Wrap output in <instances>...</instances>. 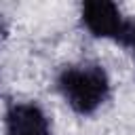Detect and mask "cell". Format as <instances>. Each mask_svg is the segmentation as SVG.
Masks as SVG:
<instances>
[{"label":"cell","mask_w":135,"mask_h":135,"mask_svg":"<svg viewBox=\"0 0 135 135\" xmlns=\"http://www.w3.org/2000/svg\"><path fill=\"white\" fill-rule=\"evenodd\" d=\"M4 135H51L49 116L34 101H11L4 112Z\"/></svg>","instance_id":"cell-3"},{"label":"cell","mask_w":135,"mask_h":135,"mask_svg":"<svg viewBox=\"0 0 135 135\" xmlns=\"http://www.w3.org/2000/svg\"><path fill=\"white\" fill-rule=\"evenodd\" d=\"M124 49H129V51L133 53V57H135V21H133V25H131V34H129V40H127Z\"/></svg>","instance_id":"cell-4"},{"label":"cell","mask_w":135,"mask_h":135,"mask_svg":"<svg viewBox=\"0 0 135 135\" xmlns=\"http://www.w3.org/2000/svg\"><path fill=\"white\" fill-rule=\"evenodd\" d=\"M57 91L61 99L78 116H93L112 93V82L103 65L80 61L63 65L57 74Z\"/></svg>","instance_id":"cell-1"},{"label":"cell","mask_w":135,"mask_h":135,"mask_svg":"<svg viewBox=\"0 0 135 135\" xmlns=\"http://www.w3.org/2000/svg\"><path fill=\"white\" fill-rule=\"evenodd\" d=\"M80 23L93 38L110 40L120 46L127 44L131 25H133V21H129L122 15L118 4L108 2V0L82 2L80 4Z\"/></svg>","instance_id":"cell-2"},{"label":"cell","mask_w":135,"mask_h":135,"mask_svg":"<svg viewBox=\"0 0 135 135\" xmlns=\"http://www.w3.org/2000/svg\"><path fill=\"white\" fill-rule=\"evenodd\" d=\"M2 32H4V23H2V19H0V36H2Z\"/></svg>","instance_id":"cell-5"}]
</instances>
